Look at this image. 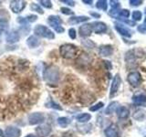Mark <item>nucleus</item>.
Instances as JSON below:
<instances>
[{"label":"nucleus","instance_id":"nucleus-18","mask_svg":"<svg viewBox=\"0 0 146 137\" xmlns=\"http://www.w3.org/2000/svg\"><path fill=\"white\" fill-rule=\"evenodd\" d=\"M60 11L63 13V14H65V15H71V14L73 13L70 9H68L67 7H61L60 8Z\"/></svg>","mask_w":146,"mask_h":137},{"label":"nucleus","instance_id":"nucleus-2","mask_svg":"<svg viewBox=\"0 0 146 137\" xmlns=\"http://www.w3.org/2000/svg\"><path fill=\"white\" fill-rule=\"evenodd\" d=\"M34 33L36 36L41 37V38H44V39H53L55 38L53 31H51L48 27H45L43 25H36L34 29Z\"/></svg>","mask_w":146,"mask_h":137},{"label":"nucleus","instance_id":"nucleus-15","mask_svg":"<svg viewBox=\"0 0 146 137\" xmlns=\"http://www.w3.org/2000/svg\"><path fill=\"white\" fill-rule=\"evenodd\" d=\"M39 4H40L42 7H46V8H50V7H52V4H51V2L48 1V0H40V1H39Z\"/></svg>","mask_w":146,"mask_h":137},{"label":"nucleus","instance_id":"nucleus-12","mask_svg":"<svg viewBox=\"0 0 146 137\" xmlns=\"http://www.w3.org/2000/svg\"><path fill=\"white\" fill-rule=\"evenodd\" d=\"M80 33L81 36H88L90 34V25H84L80 27Z\"/></svg>","mask_w":146,"mask_h":137},{"label":"nucleus","instance_id":"nucleus-16","mask_svg":"<svg viewBox=\"0 0 146 137\" xmlns=\"http://www.w3.org/2000/svg\"><path fill=\"white\" fill-rule=\"evenodd\" d=\"M90 118V116L89 115V114H81V115L77 117L79 122H87Z\"/></svg>","mask_w":146,"mask_h":137},{"label":"nucleus","instance_id":"nucleus-1","mask_svg":"<svg viewBox=\"0 0 146 137\" xmlns=\"http://www.w3.org/2000/svg\"><path fill=\"white\" fill-rule=\"evenodd\" d=\"M59 73L58 68L50 66L44 70V79L48 83H55L58 80Z\"/></svg>","mask_w":146,"mask_h":137},{"label":"nucleus","instance_id":"nucleus-13","mask_svg":"<svg viewBox=\"0 0 146 137\" xmlns=\"http://www.w3.org/2000/svg\"><path fill=\"white\" fill-rule=\"evenodd\" d=\"M30 10L38 13V14H40V15H42V14L44 13L43 9L40 7V6H38V5L36 4V3H31L30 4Z\"/></svg>","mask_w":146,"mask_h":137},{"label":"nucleus","instance_id":"nucleus-20","mask_svg":"<svg viewBox=\"0 0 146 137\" xmlns=\"http://www.w3.org/2000/svg\"><path fill=\"white\" fill-rule=\"evenodd\" d=\"M68 34H70V37L71 39H75L76 38V31L74 29H70L68 30Z\"/></svg>","mask_w":146,"mask_h":137},{"label":"nucleus","instance_id":"nucleus-6","mask_svg":"<svg viewBox=\"0 0 146 137\" xmlns=\"http://www.w3.org/2000/svg\"><path fill=\"white\" fill-rule=\"evenodd\" d=\"M27 6L26 1H21V0H14L10 2V9L13 13H20L24 10Z\"/></svg>","mask_w":146,"mask_h":137},{"label":"nucleus","instance_id":"nucleus-3","mask_svg":"<svg viewBox=\"0 0 146 137\" xmlns=\"http://www.w3.org/2000/svg\"><path fill=\"white\" fill-rule=\"evenodd\" d=\"M60 55L65 59H72L75 57L77 52V47L71 44H65L62 45L59 49Z\"/></svg>","mask_w":146,"mask_h":137},{"label":"nucleus","instance_id":"nucleus-9","mask_svg":"<svg viewBox=\"0 0 146 137\" xmlns=\"http://www.w3.org/2000/svg\"><path fill=\"white\" fill-rule=\"evenodd\" d=\"M21 130L17 127H7L5 131V137H20Z\"/></svg>","mask_w":146,"mask_h":137},{"label":"nucleus","instance_id":"nucleus-7","mask_svg":"<svg viewBox=\"0 0 146 137\" xmlns=\"http://www.w3.org/2000/svg\"><path fill=\"white\" fill-rule=\"evenodd\" d=\"M51 126L49 124H42L38 125L36 128V132L39 137H46L49 135V134L51 132Z\"/></svg>","mask_w":146,"mask_h":137},{"label":"nucleus","instance_id":"nucleus-11","mask_svg":"<svg viewBox=\"0 0 146 137\" xmlns=\"http://www.w3.org/2000/svg\"><path fill=\"white\" fill-rule=\"evenodd\" d=\"M87 19H88V17H71V18H70V20H68V23H70V24H78V23L82 22V21H85Z\"/></svg>","mask_w":146,"mask_h":137},{"label":"nucleus","instance_id":"nucleus-14","mask_svg":"<svg viewBox=\"0 0 146 137\" xmlns=\"http://www.w3.org/2000/svg\"><path fill=\"white\" fill-rule=\"evenodd\" d=\"M58 122L59 125L64 128V127H66V126H68V124H70V120L68 118H66V117H61V118L58 119Z\"/></svg>","mask_w":146,"mask_h":137},{"label":"nucleus","instance_id":"nucleus-8","mask_svg":"<svg viewBox=\"0 0 146 137\" xmlns=\"http://www.w3.org/2000/svg\"><path fill=\"white\" fill-rule=\"evenodd\" d=\"M20 39V35L17 31L16 30H11L6 35V41L9 44H14L19 41Z\"/></svg>","mask_w":146,"mask_h":137},{"label":"nucleus","instance_id":"nucleus-5","mask_svg":"<svg viewBox=\"0 0 146 137\" xmlns=\"http://www.w3.org/2000/svg\"><path fill=\"white\" fill-rule=\"evenodd\" d=\"M45 121V116L41 112H33L29 115V123L30 125L40 124Z\"/></svg>","mask_w":146,"mask_h":137},{"label":"nucleus","instance_id":"nucleus-4","mask_svg":"<svg viewBox=\"0 0 146 137\" xmlns=\"http://www.w3.org/2000/svg\"><path fill=\"white\" fill-rule=\"evenodd\" d=\"M48 23L50 27H52L53 29L58 33H62L64 32V29L60 26L61 19L58 16H49L48 18Z\"/></svg>","mask_w":146,"mask_h":137},{"label":"nucleus","instance_id":"nucleus-10","mask_svg":"<svg viewBox=\"0 0 146 137\" xmlns=\"http://www.w3.org/2000/svg\"><path fill=\"white\" fill-rule=\"evenodd\" d=\"M40 40L36 36H29L27 39V45L31 49H36L40 45Z\"/></svg>","mask_w":146,"mask_h":137},{"label":"nucleus","instance_id":"nucleus-24","mask_svg":"<svg viewBox=\"0 0 146 137\" xmlns=\"http://www.w3.org/2000/svg\"><path fill=\"white\" fill-rule=\"evenodd\" d=\"M1 33H2V30L0 29V36H1Z\"/></svg>","mask_w":146,"mask_h":137},{"label":"nucleus","instance_id":"nucleus-22","mask_svg":"<svg viewBox=\"0 0 146 137\" xmlns=\"http://www.w3.org/2000/svg\"><path fill=\"white\" fill-rule=\"evenodd\" d=\"M0 137H5V132L2 131V129H0Z\"/></svg>","mask_w":146,"mask_h":137},{"label":"nucleus","instance_id":"nucleus-17","mask_svg":"<svg viewBox=\"0 0 146 137\" xmlns=\"http://www.w3.org/2000/svg\"><path fill=\"white\" fill-rule=\"evenodd\" d=\"M26 20L27 22H35L36 19H38V16H36V15H29V16H27L26 17Z\"/></svg>","mask_w":146,"mask_h":137},{"label":"nucleus","instance_id":"nucleus-23","mask_svg":"<svg viewBox=\"0 0 146 137\" xmlns=\"http://www.w3.org/2000/svg\"><path fill=\"white\" fill-rule=\"evenodd\" d=\"M25 137H36V136L34 135V134H27V135H26Z\"/></svg>","mask_w":146,"mask_h":137},{"label":"nucleus","instance_id":"nucleus-19","mask_svg":"<svg viewBox=\"0 0 146 137\" xmlns=\"http://www.w3.org/2000/svg\"><path fill=\"white\" fill-rule=\"evenodd\" d=\"M47 105V107H50V108H55V109H57V110H61V107H59L58 105L57 104H55L53 102H49V103H47L46 104Z\"/></svg>","mask_w":146,"mask_h":137},{"label":"nucleus","instance_id":"nucleus-21","mask_svg":"<svg viewBox=\"0 0 146 137\" xmlns=\"http://www.w3.org/2000/svg\"><path fill=\"white\" fill-rule=\"evenodd\" d=\"M64 3H67L68 5H70V6H73L74 5V2H71V1H62Z\"/></svg>","mask_w":146,"mask_h":137}]
</instances>
